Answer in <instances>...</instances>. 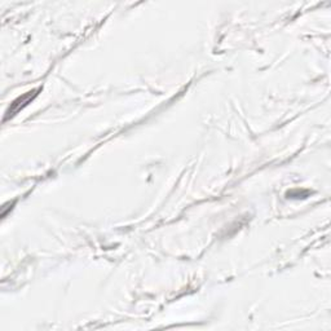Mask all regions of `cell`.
I'll return each mask as SVG.
<instances>
[{
  "instance_id": "1",
  "label": "cell",
  "mask_w": 331,
  "mask_h": 331,
  "mask_svg": "<svg viewBox=\"0 0 331 331\" xmlns=\"http://www.w3.org/2000/svg\"><path fill=\"white\" fill-rule=\"evenodd\" d=\"M38 91H39V89H35V91H30V92H28V93L23 94L22 97H18V99H17L16 101L12 102L11 108H9L8 113H7L6 119L8 118V116L14 115V114H16L17 111H19V109H22L23 106L28 105L29 102H30L31 100H33L34 97L36 96V94H38V93H36V92H38Z\"/></svg>"
}]
</instances>
